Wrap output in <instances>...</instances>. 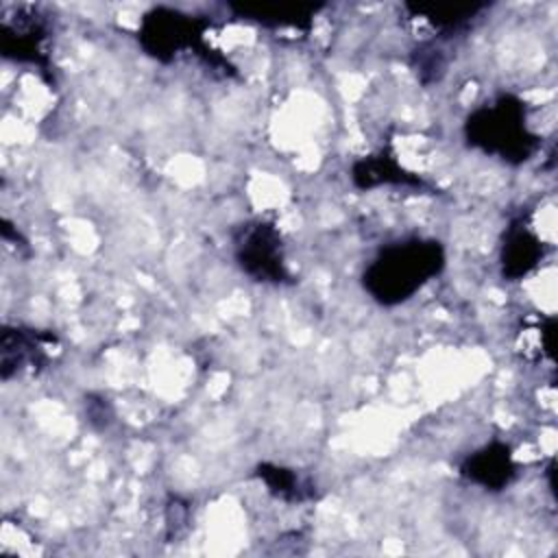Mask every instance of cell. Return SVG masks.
<instances>
[{"label": "cell", "instance_id": "6da1fadb", "mask_svg": "<svg viewBox=\"0 0 558 558\" xmlns=\"http://www.w3.org/2000/svg\"><path fill=\"white\" fill-rule=\"evenodd\" d=\"M447 264L445 246L434 238L408 235L384 244L362 270V288L368 296L395 307L410 301L425 283L436 279Z\"/></svg>", "mask_w": 558, "mask_h": 558}, {"label": "cell", "instance_id": "7a4b0ae2", "mask_svg": "<svg viewBox=\"0 0 558 558\" xmlns=\"http://www.w3.org/2000/svg\"><path fill=\"white\" fill-rule=\"evenodd\" d=\"M209 26V17L157 4L140 17L137 44L157 63H172L181 54H194L211 74L220 78L238 76V68L205 39Z\"/></svg>", "mask_w": 558, "mask_h": 558}, {"label": "cell", "instance_id": "3957f363", "mask_svg": "<svg viewBox=\"0 0 558 558\" xmlns=\"http://www.w3.org/2000/svg\"><path fill=\"white\" fill-rule=\"evenodd\" d=\"M466 144L504 163L521 166L541 150V135L527 126L525 102L510 92L477 105L462 124Z\"/></svg>", "mask_w": 558, "mask_h": 558}, {"label": "cell", "instance_id": "277c9868", "mask_svg": "<svg viewBox=\"0 0 558 558\" xmlns=\"http://www.w3.org/2000/svg\"><path fill=\"white\" fill-rule=\"evenodd\" d=\"M231 251L238 268L255 283L292 286L294 277L286 264L281 231L275 222L253 218L231 229Z\"/></svg>", "mask_w": 558, "mask_h": 558}, {"label": "cell", "instance_id": "5b68a950", "mask_svg": "<svg viewBox=\"0 0 558 558\" xmlns=\"http://www.w3.org/2000/svg\"><path fill=\"white\" fill-rule=\"evenodd\" d=\"M50 20L35 4H13L0 17V52L4 59L37 68L41 78L54 87V65L48 50Z\"/></svg>", "mask_w": 558, "mask_h": 558}, {"label": "cell", "instance_id": "8992f818", "mask_svg": "<svg viewBox=\"0 0 558 558\" xmlns=\"http://www.w3.org/2000/svg\"><path fill=\"white\" fill-rule=\"evenodd\" d=\"M59 344L52 331L26 325H4L0 336V377L9 381L17 375H39L50 364V349Z\"/></svg>", "mask_w": 558, "mask_h": 558}, {"label": "cell", "instance_id": "52a82bcc", "mask_svg": "<svg viewBox=\"0 0 558 558\" xmlns=\"http://www.w3.org/2000/svg\"><path fill=\"white\" fill-rule=\"evenodd\" d=\"M458 475L464 482L480 486L488 493H499L517 480L519 466L514 462L510 445L501 440H490L460 460Z\"/></svg>", "mask_w": 558, "mask_h": 558}, {"label": "cell", "instance_id": "ba28073f", "mask_svg": "<svg viewBox=\"0 0 558 558\" xmlns=\"http://www.w3.org/2000/svg\"><path fill=\"white\" fill-rule=\"evenodd\" d=\"M229 13L235 20L257 24L268 31L294 28L307 35L314 26V17L325 9L320 2H227Z\"/></svg>", "mask_w": 558, "mask_h": 558}, {"label": "cell", "instance_id": "9c48e42d", "mask_svg": "<svg viewBox=\"0 0 558 558\" xmlns=\"http://www.w3.org/2000/svg\"><path fill=\"white\" fill-rule=\"evenodd\" d=\"M545 257V242L530 227L527 216H517L508 222L501 248H499V268L506 281H519L527 277Z\"/></svg>", "mask_w": 558, "mask_h": 558}, {"label": "cell", "instance_id": "30bf717a", "mask_svg": "<svg viewBox=\"0 0 558 558\" xmlns=\"http://www.w3.org/2000/svg\"><path fill=\"white\" fill-rule=\"evenodd\" d=\"M403 9L410 17L425 20L434 31L436 39L453 41L475 28L482 15L490 9L488 2H405Z\"/></svg>", "mask_w": 558, "mask_h": 558}, {"label": "cell", "instance_id": "8fae6325", "mask_svg": "<svg viewBox=\"0 0 558 558\" xmlns=\"http://www.w3.org/2000/svg\"><path fill=\"white\" fill-rule=\"evenodd\" d=\"M349 177H351V183L362 192L392 185V187H408V190L434 194L432 183H427L423 177L405 170L390 150H379V153H371V155L355 159L351 163Z\"/></svg>", "mask_w": 558, "mask_h": 558}, {"label": "cell", "instance_id": "7c38bea8", "mask_svg": "<svg viewBox=\"0 0 558 558\" xmlns=\"http://www.w3.org/2000/svg\"><path fill=\"white\" fill-rule=\"evenodd\" d=\"M255 477L266 486V490L286 504H307L318 499V488L310 475L299 473L292 466L259 462L255 466Z\"/></svg>", "mask_w": 558, "mask_h": 558}, {"label": "cell", "instance_id": "4fadbf2b", "mask_svg": "<svg viewBox=\"0 0 558 558\" xmlns=\"http://www.w3.org/2000/svg\"><path fill=\"white\" fill-rule=\"evenodd\" d=\"M449 65V57L442 50V41L440 39H427V41H418L412 50H410V68L414 70L416 78L421 85H432L438 83Z\"/></svg>", "mask_w": 558, "mask_h": 558}]
</instances>
